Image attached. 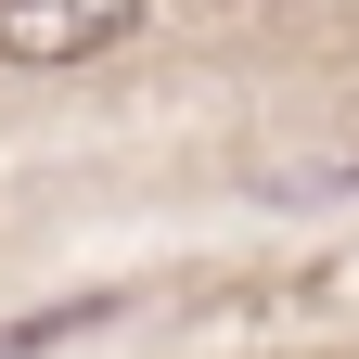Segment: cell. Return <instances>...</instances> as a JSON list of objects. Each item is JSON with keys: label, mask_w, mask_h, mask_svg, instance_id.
Segmentation results:
<instances>
[{"label": "cell", "mask_w": 359, "mask_h": 359, "mask_svg": "<svg viewBox=\"0 0 359 359\" xmlns=\"http://www.w3.org/2000/svg\"><path fill=\"white\" fill-rule=\"evenodd\" d=\"M154 0H0V65H90L116 39H142Z\"/></svg>", "instance_id": "obj_1"}, {"label": "cell", "mask_w": 359, "mask_h": 359, "mask_svg": "<svg viewBox=\"0 0 359 359\" xmlns=\"http://www.w3.org/2000/svg\"><path fill=\"white\" fill-rule=\"evenodd\" d=\"M128 295H65V308H26V321H0V359H52V346H77V334H103Z\"/></svg>", "instance_id": "obj_2"}]
</instances>
